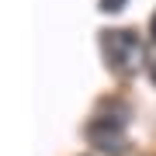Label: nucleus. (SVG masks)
<instances>
[{
  "mask_svg": "<svg viewBox=\"0 0 156 156\" xmlns=\"http://www.w3.org/2000/svg\"><path fill=\"white\" fill-rule=\"evenodd\" d=\"M101 49H104V59H108V66L115 73H135L142 66V59H146V49H142L139 35L125 31V28L104 31L101 35Z\"/></svg>",
  "mask_w": 156,
  "mask_h": 156,
  "instance_id": "1",
  "label": "nucleus"
},
{
  "mask_svg": "<svg viewBox=\"0 0 156 156\" xmlns=\"http://www.w3.org/2000/svg\"><path fill=\"white\" fill-rule=\"evenodd\" d=\"M87 135H90V142H94L97 149L118 153L122 142H125V122L122 118H94V122L87 125Z\"/></svg>",
  "mask_w": 156,
  "mask_h": 156,
  "instance_id": "2",
  "label": "nucleus"
},
{
  "mask_svg": "<svg viewBox=\"0 0 156 156\" xmlns=\"http://www.w3.org/2000/svg\"><path fill=\"white\" fill-rule=\"evenodd\" d=\"M125 7V0H101V11H108V14H118Z\"/></svg>",
  "mask_w": 156,
  "mask_h": 156,
  "instance_id": "3",
  "label": "nucleus"
},
{
  "mask_svg": "<svg viewBox=\"0 0 156 156\" xmlns=\"http://www.w3.org/2000/svg\"><path fill=\"white\" fill-rule=\"evenodd\" d=\"M149 31H153V42H156V17H153V24H149Z\"/></svg>",
  "mask_w": 156,
  "mask_h": 156,
  "instance_id": "4",
  "label": "nucleus"
},
{
  "mask_svg": "<svg viewBox=\"0 0 156 156\" xmlns=\"http://www.w3.org/2000/svg\"><path fill=\"white\" fill-rule=\"evenodd\" d=\"M153 76H156V62H153Z\"/></svg>",
  "mask_w": 156,
  "mask_h": 156,
  "instance_id": "5",
  "label": "nucleus"
}]
</instances>
